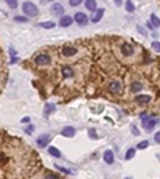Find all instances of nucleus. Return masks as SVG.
<instances>
[{
  "instance_id": "obj_24",
  "label": "nucleus",
  "mask_w": 160,
  "mask_h": 179,
  "mask_svg": "<svg viewBox=\"0 0 160 179\" xmlns=\"http://www.w3.org/2000/svg\"><path fill=\"white\" fill-rule=\"evenodd\" d=\"M125 8H127V11H130V13L135 11V5L131 3V2H127V3H125Z\"/></svg>"
},
{
  "instance_id": "obj_27",
  "label": "nucleus",
  "mask_w": 160,
  "mask_h": 179,
  "mask_svg": "<svg viewBox=\"0 0 160 179\" xmlns=\"http://www.w3.org/2000/svg\"><path fill=\"white\" fill-rule=\"evenodd\" d=\"M8 6H10V8H16L18 2H15V0H8Z\"/></svg>"
},
{
  "instance_id": "obj_1",
  "label": "nucleus",
  "mask_w": 160,
  "mask_h": 179,
  "mask_svg": "<svg viewBox=\"0 0 160 179\" xmlns=\"http://www.w3.org/2000/svg\"><path fill=\"white\" fill-rule=\"evenodd\" d=\"M23 11L29 18H35V16H39V6L32 2H24L23 3Z\"/></svg>"
},
{
  "instance_id": "obj_13",
  "label": "nucleus",
  "mask_w": 160,
  "mask_h": 179,
  "mask_svg": "<svg viewBox=\"0 0 160 179\" xmlns=\"http://www.w3.org/2000/svg\"><path fill=\"white\" fill-rule=\"evenodd\" d=\"M130 90L133 91V93H139L141 90H143V83H141V82H138V80L131 82V85H130Z\"/></svg>"
},
{
  "instance_id": "obj_20",
  "label": "nucleus",
  "mask_w": 160,
  "mask_h": 179,
  "mask_svg": "<svg viewBox=\"0 0 160 179\" xmlns=\"http://www.w3.org/2000/svg\"><path fill=\"white\" fill-rule=\"evenodd\" d=\"M54 109H56L54 104H46L45 106V115H50L51 112H54Z\"/></svg>"
},
{
  "instance_id": "obj_23",
  "label": "nucleus",
  "mask_w": 160,
  "mask_h": 179,
  "mask_svg": "<svg viewBox=\"0 0 160 179\" xmlns=\"http://www.w3.org/2000/svg\"><path fill=\"white\" fill-rule=\"evenodd\" d=\"M15 21L16 23H27V21H29V18H27V16H16Z\"/></svg>"
},
{
  "instance_id": "obj_22",
  "label": "nucleus",
  "mask_w": 160,
  "mask_h": 179,
  "mask_svg": "<svg viewBox=\"0 0 160 179\" xmlns=\"http://www.w3.org/2000/svg\"><path fill=\"white\" fill-rule=\"evenodd\" d=\"M133 157H135V149H128L127 154H125V158H127V160H131Z\"/></svg>"
},
{
  "instance_id": "obj_34",
  "label": "nucleus",
  "mask_w": 160,
  "mask_h": 179,
  "mask_svg": "<svg viewBox=\"0 0 160 179\" xmlns=\"http://www.w3.org/2000/svg\"><path fill=\"white\" fill-rule=\"evenodd\" d=\"M131 130H133V134H135V136H138V134H139V131L136 130V126H133V128H131Z\"/></svg>"
},
{
  "instance_id": "obj_30",
  "label": "nucleus",
  "mask_w": 160,
  "mask_h": 179,
  "mask_svg": "<svg viewBox=\"0 0 160 179\" xmlns=\"http://www.w3.org/2000/svg\"><path fill=\"white\" fill-rule=\"evenodd\" d=\"M154 141H155L157 144H160V131H157V133L154 134Z\"/></svg>"
},
{
  "instance_id": "obj_31",
  "label": "nucleus",
  "mask_w": 160,
  "mask_h": 179,
  "mask_svg": "<svg viewBox=\"0 0 160 179\" xmlns=\"http://www.w3.org/2000/svg\"><path fill=\"white\" fill-rule=\"evenodd\" d=\"M152 48L157 50V51H160V43H158V42H154V43H152Z\"/></svg>"
},
{
  "instance_id": "obj_15",
  "label": "nucleus",
  "mask_w": 160,
  "mask_h": 179,
  "mask_svg": "<svg viewBox=\"0 0 160 179\" xmlns=\"http://www.w3.org/2000/svg\"><path fill=\"white\" fill-rule=\"evenodd\" d=\"M104 162L109 165L114 163V152H112V150H106L104 152Z\"/></svg>"
},
{
  "instance_id": "obj_12",
  "label": "nucleus",
  "mask_w": 160,
  "mask_h": 179,
  "mask_svg": "<svg viewBox=\"0 0 160 179\" xmlns=\"http://www.w3.org/2000/svg\"><path fill=\"white\" fill-rule=\"evenodd\" d=\"M72 23H74V18H71V16H67V15L61 16V19H59V24H61L63 27H69Z\"/></svg>"
},
{
  "instance_id": "obj_17",
  "label": "nucleus",
  "mask_w": 160,
  "mask_h": 179,
  "mask_svg": "<svg viewBox=\"0 0 160 179\" xmlns=\"http://www.w3.org/2000/svg\"><path fill=\"white\" fill-rule=\"evenodd\" d=\"M85 6H87V10H90V11H96L98 10V8H96V2H93V0H87Z\"/></svg>"
},
{
  "instance_id": "obj_16",
  "label": "nucleus",
  "mask_w": 160,
  "mask_h": 179,
  "mask_svg": "<svg viewBox=\"0 0 160 179\" xmlns=\"http://www.w3.org/2000/svg\"><path fill=\"white\" fill-rule=\"evenodd\" d=\"M102 15H104V10H102V8H98V10H96V13H95V16H93V23H98L99 19H101V18H102Z\"/></svg>"
},
{
  "instance_id": "obj_29",
  "label": "nucleus",
  "mask_w": 160,
  "mask_h": 179,
  "mask_svg": "<svg viewBox=\"0 0 160 179\" xmlns=\"http://www.w3.org/2000/svg\"><path fill=\"white\" fill-rule=\"evenodd\" d=\"M34 130H35V128H34L32 125H29V126L26 128V133H27V134H32V133H34Z\"/></svg>"
},
{
  "instance_id": "obj_14",
  "label": "nucleus",
  "mask_w": 160,
  "mask_h": 179,
  "mask_svg": "<svg viewBox=\"0 0 160 179\" xmlns=\"http://www.w3.org/2000/svg\"><path fill=\"white\" fill-rule=\"evenodd\" d=\"M135 101L139 102V104H149V102H150V96H147V95H138L135 98Z\"/></svg>"
},
{
  "instance_id": "obj_33",
  "label": "nucleus",
  "mask_w": 160,
  "mask_h": 179,
  "mask_svg": "<svg viewBox=\"0 0 160 179\" xmlns=\"http://www.w3.org/2000/svg\"><path fill=\"white\" fill-rule=\"evenodd\" d=\"M21 121H23V123H29L31 118H29V117H24V118H21Z\"/></svg>"
},
{
  "instance_id": "obj_28",
  "label": "nucleus",
  "mask_w": 160,
  "mask_h": 179,
  "mask_svg": "<svg viewBox=\"0 0 160 179\" xmlns=\"http://www.w3.org/2000/svg\"><path fill=\"white\" fill-rule=\"evenodd\" d=\"M88 134H90V138H93V139H96V138H98V134H96V131H95V130H90V131H88Z\"/></svg>"
},
{
  "instance_id": "obj_18",
  "label": "nucleus",
  "mask_w": 160,
  "mask_h": 179,
  "mask_svg": "<svg viewBox=\"0 0 160 179\" xmlns=\"http://www.w3.org/2000/svg\"><path fill=\"white\" fill-rule=\"evenodd\" d=\"M56 24L53 23V21H43V23H40L39 24V27H43V29H53Z\"/></svg>"
},
{
  "instance_id": "obj_21",
  "label": "nucleus",
  "mask_w": 160,
  "mask_h": 179,
  "mask_svg": "<svg viewBox=\"0 0 160 179\" xmlns=\"http://www.w3.org/2000/svg\"><path fill=\"white\" fill-rule=\"evenodd\" d=\"M150 24H152L154 27H158V26H160V19H158V18H157L155 15L150 16Z\"/></svg>"
},
{
  "instance_id": "obj_26",
  "label": "nucleus",
  "mask_w": 160,
  "mask_h": 179,
  "mask_svg": "<svg viewBox=\"0 0 160 179\" xmlns=\"http://www.w3.org/2000/svg\"><path fill=\"white\" fill-rule=\"evenodd\" d=\"M147 146H149L147 141H141V143H138V149H146Z\"/></svg>"
},
{
  "instance_id": "obj_35",
  "label": "nucleus",
  "mask_w": 160,
  "mask_h": 179,
  "mask_svg": "<svg viewBox=\"0 0 160 179\" xmlns=\"http://www.w3.org/2000/svg\"><path fill=\"white\" fill-rule=\"evenodd\" d=\"M125 179H131V177H125Z\"/></svg>"
},
{
  "instance_id": "obj_4",
  "label": "nucleus",
  "mask_w": 160,
  "mask_h": 179,
  "mask_svg": "<svg viewBox=\"0 0 160 179\" xmlns=\"http://www.w3.org/2000/svg\"><path fill=\"white\" fill-rule=\"evenodd\" d=\"M61 75H63V79H74V75H75V70L72 66L69 64H64L63 67H61Z\"/></svg>"
},
{
  "instance_id": "obj_9",
  "label": "nucleus",
  "mask_w": 160,
  "mask_h": 179,
  "mask_svg": "<svg viewBox=\"0 0 160 179\" xmlns=\"http://www.w3.org/2000/svg\"><path fill=\"white\" fill-rule=\"evenodd\" d=\"M50 141H51L50 134H42V136H39V139H37V146L39 147H46Z\"/></svg>"
},
{
  "instance_id": "obj_11",
  "label": "nucleus",
  "mask_w": 160,
  "mask_h": 179,
  "mask_svg": "<svg viewBox=\"0 0 160 179\" xmlns=\"http://www.w3.org/2000/svg\"><path fill=\"white\" fill-rule=\"evenodd\" d=\"M51 13L58 15V16H64V6L61 3H53L51 5Z\"/></svg>"
},
{
  "instance_id": "obj_32",
  "label": "nucleus",
  "mask_w": 160,
  "mask_h": 179,
  "mask_svg": "<svg viewBox=\"0 0 160 179\" xmlns=\"http://www.w3.org/2000/svg\"><path fill=\"white\" fill-rule=\"evenodd\" d=\"M69 3H71V6H77V5L80 3V0H71Z\"/></svg>"
},
{
  "instance_id": "obj_25",
  "label": "nucleus",
  "mask_w": 160,
  "mask_h": 179,
  "mask_svg": "<svg viewBox=\"0 0 160 179\" xmlns=\"http://www.w3.org/2000/svg\"><path fill=\"white\" fill-rule=\"evenodd\" d=\"M45 179H61L58 174H54V173H46L45 174Z\"/></svg>"
},
{
  "instance_id": "obj_6",
  "label": "nucleus",
  "mask_w": 160,
  "mask_h": 179,
  "mask_svg": "<svg viewBox=\"0 0 160 179\" xmlns=\"http://www.w3.org/2000/svg\"><path fill=\"white\" fill-rule=\"evenodd\" d=\"M61 53L64 56H67V58H71V56H75L79 53V50L75 48V46H69V45H64L63 48H61Z\"/></svg>"
},
{
  "instance_id": "obj_8",
  "label": "nucleus",
  "mask_w": 160,
  "mask_h": 179,
  "mask_svg": "<svg viewBox=\"0 0 160 179\" xmlns=\"http://www.w3.org/2000/svg\"><path fill=\"white\" fill-rule=\"evenodd\" d=\"M120 51L123 56H131L135 53V48H133V45H130V43H122L120 46Z\"/></svg>"
},
{
  "instance_id": "obj_19",
  "label": "nucleus",
  "mask_w": 160,
  "mask_h": 179,
  "mask_svg": "<svg viewBox=\"0 0 160 179\" xmlns=\"http://www.w3.org/2000/svg\"><path fill=\"white\" fill-rule=\"evenodd\" d=\"M48 154L51 155V157H61V152H59V149H56V147H48Z\"/></svg>"
},
{
  "instance_id": "obj_2",
  "label": "nucleus",
  "mask_w": 160,
  "mask_h": 179,
  "mask_svg": "<svg viewBox=\"0 0 160 179\" xmlns=\"http://www.w3.org/2000/svg\"><path fill=\"white\" fill-rule=\"evenodd\" d=\"M34 62L37 66H42V67H45V66H50L51 64V56L48 53H39L34 56Z\"/></svg>"
},
{
  "instance_id": "obj_5",
  "label": "nucleus",
  "mask_w": 160,
  "mask_h": 179,
  "mask_svg": "<svg viewBox=\"0 0 160 179\" xmlns=\"http://www.w3.org/2000/svg\"><path fill=\"white\" fill-rule=\"evenodd\" d=\"M107 90L110 91V93H122V82L120 80H117V79H114L109 85H107Z\"/></svg>"
},
{
  "instance_id": "obj_7",
  "label": "nucleus",
  "mask_w": 160,
  "mask_h": 179,
  "mask_svg": "<svg viewBox=\"0 0 160 179\" xmlns=\"http://www.w3.org/2000/svg\"><path fill=\"white\" fill-rule=\"evenodd\" d=\"M74 21L77 24H80V26H87L88 24V16L85 13H77L74 16Z\"/></svg>"
},
{
  "instance_id": "obj_10",
  "label": "nucleus",
  "mask_w": 160,
  "mask_h": 179,
  "mask_svg": "<svg viewBox=\"0 0 160 179\" xmlns=\"http://www.w3.org/2000/svg\"><path fill=\"white\" fill-rule=\"evenodd\" d=\"M61 134H63L64 138H74V136H75V128H74V126H64V128L61 130Z\"/></svg>"
},
{
  "instance_id": "obj_3",
  "label": "nucleus",
  "mask_w": 160,
  "mask_h": 179,
  "mask_svg": "<svg viewBox=\"0 0 160 179\" xmlns=\"http://www.w3.org/2000/svg\"><path fill=\"white\" fill-rule=\"evenodd\" d=\"M157 118H154V117H149V115H146V114H143V117H141V123H143V126L147 130V131H150L155 125H157Z\"/></svg>"
}]
</instances>
